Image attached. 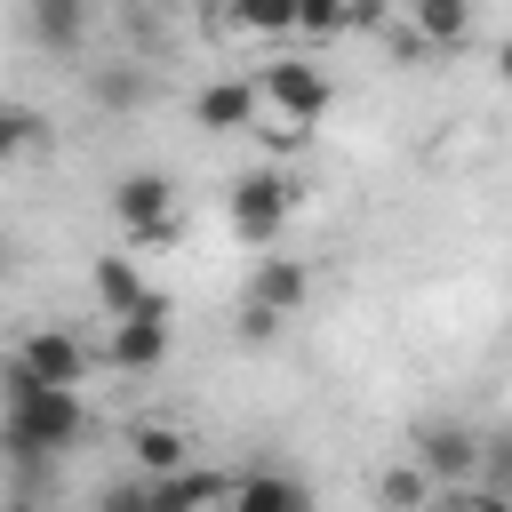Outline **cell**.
Returning a JSON list of instances; mask_svg holds the SVG:
<instances>
[{"instance_id":"1","label":"cell","mask_w":512,"mask_h":512,"mask_svg":"<svg viewBox=\"0 0 512 512\" xmlns=\"http://www.w3.org/2000/svg\"><path fill=\"white\" fill-rule=\"evenodd\" d=\"M80 424H88V416H80V392H48V384H32L24 368L0 360V440H8V456L40 464V456L72 448Z\"/></svg>"},{"instance_id":"2","label":"cell","mask_w":512,"mask_h":512,"mask_svg":"<svg viewBox=\"0 0 512 512\" xmlns=\"http://www.w3.org/2000/svg\"><path fill=\"white\" fill-rule=\"evenodd\" d=\"M248 80H256V128L272 144H304V128H320V112L336 104V88H328V72L312 56H272Z\"/></svg>"},{"instance_id":"3","label":"cell","mask_w":512,"mask_h":512,"mask_svg":"<svg viewBox=\"0 0 512 512\" xmlns=\"http://www.w3.org/2000/svg\"><path fill=\"white\" fill-rule=\"evenodd\" d=\"M288 216H296V184H288L280 168H248V176L232 184V232H240L248 248H272Z\"/></svg>"},{"instance_id":"4","label":"cell","mask_w":512,"mask_h":512,"mask_svg":"<svg viewBox=\"0 0 512 512\" xmlns=\"http://www.w3.org/2000/svg\"><path fill=\"white\" fill-rule=\"evenodd\" d=\"M8 368H24V376L48 384V392H80V376H88V344H80L72 328H24V336L8 344Z\"/></svg>"},{"instance_id":"5","label":"cell","mask_w":512,"mask_h":512,"mask_svg":"<svg viewBox=\"0 0 512 512\" xmlns=\"http://www.w3.org/2000/svg\"><path fill=\"white\" fill-rule=\"evenodd\" d=\"M112 216H120L128 248H136V240H168V224H176V184H168V176H152V168H136V176H120Z\"/></svg>"},{"instance_id":"6","label":"cell","mask_w":512,"mask_h":512,"mask_svg":"<svg viewBox=\"0 0 512 512\" xmlns=\"http://www.w3.org/2000/svg\"><path fill=\"white\" fill-rule=\"evenodd\" d=\"M416 464H424V480H432V488H472V480L488 472V448H480L464 424H440V432H424V440H416Z\"/></svg>"},{"instance_id":"7","label":"cell","mask_w":512,"mask_h":512,"mask_svg":"<svg viewBox=\"0 0 512 512\" xmlns=\"http://www.w3.org/2000/svg\"><path fill=\"white\" fill-rule=\"evenodd\" d=\"M96 304L104 320H136V312H168V296L144 280L136 256H96Z\"/></svg>"},{"instance_id":"8","label":"cell","mask_w":512,"mask_h":512,"mask_svg":"<svg viewBox=\"0 0 512 512\" xmlns=\"http://www.w3.org/2000/svg\"><path fill=\"white\" fill-rule=\"evenodd\" d=\"M304 288H312V272H304L296 256H256V280H248V312H264V320H288V312L304 304Z\"/></svg>"},{"instance_id":"9","label":"cell","mask_w":512,"mask_h":512,"mask_svg":"<svg viewBox=\"0 0 512 512\" xmlns=\"http://www.w3.org/2000/svg\"><path fill=\"white\" fill-rule=\"evenodd\" d=\"M224 512H312V488L296 480V472H240L232 480V496H224Z\"/></svg>"},{"instance_id":"10","label":"cell","mask_w":512,"mask_h":512,"mask_svg":"<svg viewBox=\"0 0 512 512\" xmlns=\"http://www.w3.org/2000/svg\"><path fill=\"white\" fill-rule=\"evenodd\" d=\"M104 352H112V368H160V360H168V312H136V320H112Z\"/></svg>"},{"instance_id":"11","label":"cell","mask_w":512,"mask_h":512,"mask_svg":"<svg viewBox=\"0 0 512 512\" xmlns=\"http://www.w3.org/2000/svg\"><path fill=\"white\" fill-rule=\"evenodd\" d=\"M128 456H136L144 480H176V472H192V440H184L176 424H128Z\"/></svg>"},{"instance_id":"12","label":"cell","mask_w":512,"mask_h":512,"mask_svg":"<svg viewBox=\"0 0 512 512\" xmlns=\"http://www.w3.org/2000/svg\"><path fill=\"white\" fill-rule=\"evenodd\" d=\"M192 120L200 128H256V80H208L192 96Z\"/></svg>"},{"instance_id":"13","label":"cell","mask_w":512,"mask_h":512,"mask_svg":"<svg viewBox=\"0 0 512 512\" xmlns=\"http://www.w3.org/2000/svg\"><path fill=\"white\" fill-rule=\"evenodd\" d=\"M376 496H384V504H392V512H424V504H432V496H440V488H432V480H424V464H416V456H408V464H392V472H384V480H376Z\"/></svg>"},{"instance_id":"14","label":"cell","mask_w":512,"mask_h":512,"mask_svg":"<svg viewBox=\"0 0 512 512\" xmlns=\"http://www.w3.org/2000/svg\"><path fill=\"white\" fill-rule=\"evenodd\" d=\"M48 128H40V112L32 104H0V160H16V152H32Z\"/></svg>"},{"instance_id":"15","label":"cell","mask_w":512,"mask_h":512,"mask_svg":"<svg viewBox=\"0 0 512 512\" xmlns=\"http://www.w3.org/2000/svg\"><path fill=\"white\" fill-rule=\"evenodd\" d=\"M424 512H512V496L504 488H440Z\"/></svg>"},{"instance_id":"16","label":"cell","mask_w":512,"mask_h":512,"mask_svg":"<svg viewBox=\"0 0 512 512\" xmlns=\"http://www.w3.org/2000/svg\"><path fill=\"white\" fill-rule=\"evenodd\" d=\"M416 32H424V40H464V32H472V16L432 0V8H416Z\"/></svg>"},{"instance_id":"17","label":"cell","mask_w":512,"mask_h":512,"mask_svg":"<svg viewBox=\"0 0 512 512\" xmlns=\"http://www.w3.org/2000/svg\"><path fill=\"white\" fill-rule=\"evenodd\" d=\"M352 16L344 8H296V32H312V40H328V32H344Z\"/></svg>"},{"instance_id":"18","label":"cell","mask_w":512,"mask_h":512,"mask_svg":"<svg viewBox=\"0 0 512 512\" xmlns=\"http://www.w3.org/2000/svg\"><path fill=\"white\" fill-rule=\"evenodd\" d=\"M32 24H40L48 40H80V8H40Z\"/></svg>"},{"instance_id":"19","label":"cell","mask_w":512,"mask_h":512,"mask_svg":"<svg viewBox=\"0 0 512 512\" xmlns=\"http://www.w3.org/2000/svg\"><path fill=\"white\" fill-rule=\"evenodd\" d=\"M496 72H504V80H512V32H504V48H496Z\"/></svg>"},{"instance_id":"20","label":"cell","mask_w":512,"mask_h":512,"mask_svg":"<svg viewBox=\"0 0 512 512\" xmlns=\"http://www.w3.org/2000/svg\"><path fill=\"white\" fill-rule=\"evenodd\" d=\"M0 264H8V248H0Z\"/></svg>"}]
</instances>
